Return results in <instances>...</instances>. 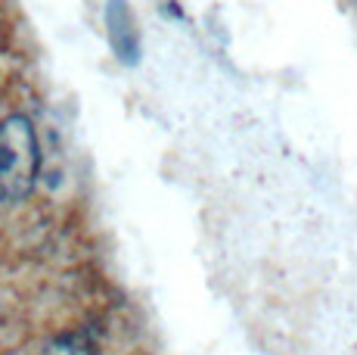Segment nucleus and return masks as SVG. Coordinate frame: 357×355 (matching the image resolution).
Returning <instances> with one entry per match:
<instances>
[{"label": "nucleus", "mask_w": 357, "mask_h": 355, "mask_svg": "<svg viewBox=\"0 0 357 355\" xmlns=\"http://www.w3.org/2000/svg\"><path fill=\"white\" fill-rule=\"evenodd\" d=\"M40 175V147L31 119L13 113L0 122V209L22 203Z\"/></svg>", "instance_id": "f257e3e1"}, {"label": "nucleus", "mask_w": 357, "mask_h": 355, "mask_svg": "<svg viewBox=\"0 0 357 355\" xmlns=\"http://www.w3.org/2000/svg\"><path fill=\"white\" fill-rule=\"evenodd\" d=\"M106 31L112 53L121 63L134 66L140 59V29H137L134 10L128 6V0H109L106 6Z\"/></svg>", "instance_id": "f03ea898"}]
</instances>
